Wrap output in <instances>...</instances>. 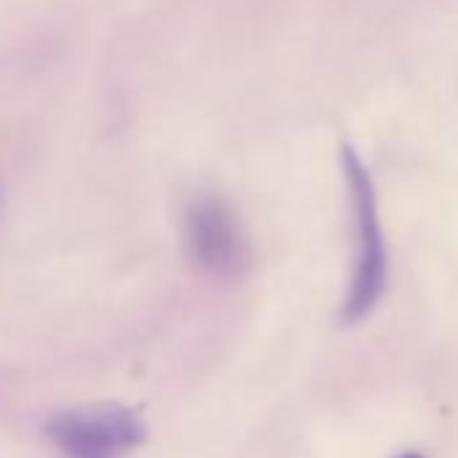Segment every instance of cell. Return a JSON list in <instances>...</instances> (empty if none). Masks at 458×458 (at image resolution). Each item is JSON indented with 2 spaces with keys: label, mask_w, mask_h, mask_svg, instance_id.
<instances>
[{
  "label": "cell",
  "mask_w": 458,
  "mask_h": 458,
  "mask_svg": "<svg viewBox=\"0 0 458 458\" xmlns=\"http://www.w3.org/2000/svg\"><path fill=\"white\" fill-rule=\"evenodd\" d=\"M402 458H420V455H402Z\"/></svg>",
  "instance_id": "5b68a950"
},
{
  "label": "cell",
  "mask_w": 458,
  "mask_h": 458,
  "mask_svg": "<svg viewBox=\"0 0 458 458\" xmlns=\"http://www.w3.org/2000/svg\"><path fill=\"white\" fill-rule=\"evenodd\" d=\"M47 437L65 458H124L146 439V423L124 404L100 402L52 415Z\"/></svg>",
  "instance_id": "3957f363"
},
{
  "label": "cell",
  "mask_w": 458,
  "mask_h": 458,
  "mask_svg": "<svg viewBox=\"0 0 458 458\" xmlns=\"http://www.w3.org/2000/svg\"><path fill=\"white\" fill-rule=\"evenodd\" d=\"M345 186L351 194V210H353V229H356V262L351 286L343 302V321L356 324L372 313V308L380 302L386 284H388V254L383 241V226L377 213V194L372 175L361 157L345 143L340 151Z\"/></svg>",
  "instance_id": "6da1fadb"
},
{
  "label": "cell",
  "mask_w": 458,
  "mask_h": 458,
  "mask_svg": "<svg viewBox=\"0 0 458 458\" xmlns=\"http://www.w3.org/2000/svg\"><path fill=\"white\" fill-rule=\"evenodd\" d=\"M183 251L194 270L216 281H235L251 265L246 229L221 194L199 191L183 210Z\"/></svg>",
  "instance_id": "7a4b0ae2"
},
{
  "label": "cell",
  "mask_w": 458,
  "mask_h": 458,
  "mask_svg": "<svg viewBox=\"0 0 458 458\" xmlns=\"http://www.w3.org/2000/svg\"><path fill=\"white\" fill-rule=\"evenodd\" d=\"M0 208H4V183H0Z\"/></svg>",
  "instance_id": "277c9868"
}]
</instances>
